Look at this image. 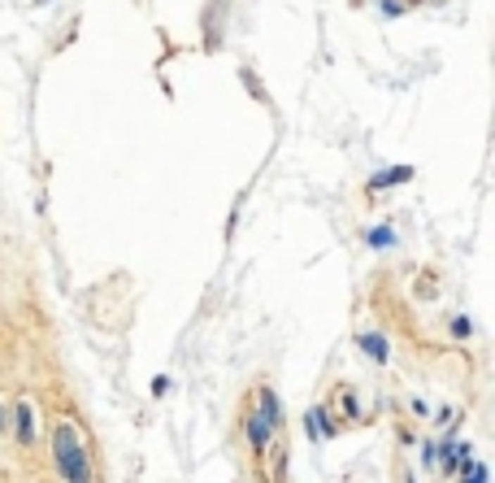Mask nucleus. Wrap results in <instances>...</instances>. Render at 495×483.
Wrapping results in <instances>:
<instances>
[{
    "label": "nucleus",
    "instance_id": "1",
    "mask_svg": "<svg viewBox=\"0 0 495 483\" xmlns=\"http://www.w3.org/2000/svg\"><path fill=\"white\" fill-rule=\"evenodd\" d=\"M52 457H57V466L65 475V483H92V466H87V448L78 440L74 422H61L52 431Z\"/></svg>",
    "mask_w": 495,
    "mask_h": 483
},
{
    "label": "nucleus",
    "instance_id": "2",
    "mask_svg": "<svg viewBox=\"0 0 495 483\" xmlns=\"http://www.w3.org/2000/svg\"><path fill=\"white\" fill-rule=\"evenodd\" d=\"M18 444H31L35 440V410H31V405H18Z\"/></svg>",
    "mask_w": 495,
    "mask_h": 483
},
{
    "label": "nucleus",
    "instance_id": "3",
    "mask_svg": "<svg viewBox=\"0 0 495 483\" xmlns=\"http://www.w3.org/2000/svg\"><path fill=\"white\" fill-rule=\"evenodd\" d=\"M465 453H469V444H456V440H443V444H439V457H434V462H443V470H448V475H452V470H456V457H465Z\"/></svg>",
    "mask_w": 495,
    "mask_h": 483
},
{
    "label": "nucleus",
    "instance_id": "4",
    "mask_svg": "<svg viewBox=\"0 0 495 483\" xmlns=\"http://www.w3.org/2000/svg\"><path fill=\"white\" fill-rule=\"evenodd\" d=\"M248 440H252V448H265L270 444V422L261 418V414H248Z\"/></svg>",
    "mask_w": 495,
    "mask_h": 483
},
{
    "label": "nucleus",
    "instance_id": "5",
    "mask_svg": "<svg viewBox=\"0 0 495 483\" xmlns=\"http://www.w3.org/2000/svg\"><path fill=\"white\" fill-rule=\"evenodd\" d=\"M256 414L270 422V431H274V427L282 422V414H278V396H274L270 388H261V410H256Z\"/></svg>",
    "mask_w": 495,
    "mask_h": 483
},
{
    "label": "nucleus",
    "instance_id": "6",
    "mask_svg": "<svg viewBox=\"0 0 495 483\" xmlns=\"http://www.w3.org/2000/svg\"><path fill=\"white\" fill-rule=\"evenodd\" d=\"M356 344H361L365 353H370L374 362H387V340H382V336H374V331H370V336H361Z\"/></svg>",
    "mask_w": 495,
    "mask_h": 483
},
{
    "label": "nucleus",
    "instance_id": "7",
    "mask_svg": "<svg viewBox=\"0 0 495 483\" xmlns=\"http://www.w3.org/2000/svg\"><path fill=\"white\" fill-rule=\"evenodd\" d=\"M408 174H413L408 166H400V170H391V174H378V179H374V188H387V183H404V179H408Z\"/></svg>",
    "mask_w": 495,
    "mask_h": 483
},
{
    "label": "nucleus",
    "instance_id": "8",
    "mask_svg": "<svg viewBox=\"0 0 495 483\" xmlns=\"http://www.w3.org/2000/svg\"><path fill=\"white\" fill-rule=\"evenodd\" d=\"M460 483H487V466H482V462H469V466H465V479H460Z\"/></svg>",
    "mask_w": 495,
    "mask_h": 483
},
{
    "label": "nucleus",
    "instance_id": "9",
    "mask_svg": "<svg viewBox=\"0 0 495 483\" xmlns=\"http://www.w3.org/2000/svg\"><path fill=\"white\" fill-rule=\"evenodd\" d=\"M370 244H374V248H387V244H396V231H391V226H378V231L370 236Z\"/></svg>",
    "mask_w": 495,
    "mask_h": 483
},
{
    "label": "nucleus",
    "instance_id": "10",
    "mask_svg": "<svg viewBox=\"0 0 495 483\" xmlns=\"http://www.w3.org/2000/svg\"><path fill=\"white\" fill-rule=\"evenodd\" d=\"M434 457H439V444H422V466H434Z\"/></svg>",
    "mask_w": 495,
    "mask_h": 483
},
{
    "label": "nucleus",
    "instance_id": "11",
    "mask_svg": "<svg viewBox=\"0 0 495 483\" xmlns=\"http://www.w3.org/2000/svg\"><path fill=\"white\" fill-rule=\"evenodd\" d=\"M452 336H469V322L465 318H452Z\"/></svg>",
    "mask_w": 495,
    "mask_h": 483
},
{
    "label": "nucleus",
    "instance_id": "12",
    "mask_svg": "<svg viewBox=\"0 0 495 483\" xmlns=\"http://www.w3.org/2000/svg\"><path fill=\"white\" fill-rule=\"evenodd\" d=\"M0 431H5V410H0Z\"/></svg>",
    "mask_w": 495,
    "mask_h": 483
}]
</instances>
